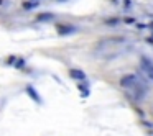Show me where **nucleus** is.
Instances as JSON below:
<instances>
[{
    "label": "nucleus",
    "mask_w": 153,
    "mask_h": 136,
    "mask_svg": "<svg viewBox=\"0 0 153 136\" xmlns=\"http://www.w3.org/2000/svg\"><path fill=\"white\" fill-rule=\"evenodd\" d=\"M120 85L123 89H137L138 85H143V84L137 74H127V76H123L120 79Z\"/></svg>",
    "instance_id": "1"
},
{
    "label": "nucleus",
    "mask_w": 153,
    "mask_h": 136,
    "mask_svg": "<svg viewBox=\"0 0 153 136\" xmlns=\"http://www.w3.org/2000/svg\"><path fill=\"white\" fill-rule=\"evenodd\" d=\"M69 77L71 79H76V80H86V74H84V71H81V69H71L69 71Z\"/></svg>",
    "instance_id": "2"
},
{
    "label": "nucleus",
    "mask_w": 153,
    "mask_h": 136,
    "mask_svg": "<svg viewBox=\"0 0 153 136\" xmlns=\"http://www.w3.org/2000/svg\"><path fill=\"white\" fill-rule=\"evenodd\" d=\"M58 33L59 35H63V36H66V35H71V33H74L76 31V28L74 26H68V25H58Z\"/></svg>",
    "instance_id": "3"
},
{
    "label": "nucleus",
    "mask_w": 153,
    "mask_h": 136,
    "mask_svg": "<svg viewBox=\"0 0 153 136\" xmlns=\"http://www.w3.org/2000/svg\"><path fill=\"white\" fill-rule=\"evenodd\" d=\"M27 93H28V95H30L36 103H41V102H43V100H41V97L38 95V92L35 90V87H33V85H27Z\"/></svg>",
    "instance_id": "4"
},
{
    "label": "nucleus",
    "mask_w": 153,
    "mask_h": 136,
    "mask_svg": "<svg viewBox=\"0 0 153 136\" xmlns=\"http://www.w3.org/2000/svg\"><path fill=\"white\" fill-rule=\"evenodd\" d=\"M54 15L53 13H40L36 17V21H53Z\"/></svg>",
    "instance_id": "5"
},
{
    "label": "nucleus",
    "mask_w": 153,
    "mask_h": 136,
    "mask_svg": "<svg viewBox=\"0 0 153 136\" xmlns=\"http://www.w3.org/2000/svg\"><path fill=\"white\" fill-rule=\"evenodd\" d=\"M119 23H120V20L117 17H112V18H107L105 20V25H109V26H117Z\"/></svg>",
    "instance_id": "6"
},
{
    "label": "nucleus",
    "mask_w": 153,
    "mask_h": 136,
    "mask_svg": "<svg viewBox=\"0 0 153 136\" xmlns=\"http://www.w3.org/2000/svg\"><path fill=\"white\" fill-rule=\"evenodd\" d=\"M36 7H38V2H31V0L23 4V8H25V10H33V8H36Z\"/></svg>",
    "instance_id": "7"
},
{
    "label": "nucleus",
    "mask_w": 153,
    "mask_h": 136,
    "mask_svg": "<svg viewBox=\"0 0 153 136\" xmlns=\"http://www.w3.org/2000/svg\"><path fill=\"white\" fill-rule=\"evenodd\" d=\"M77 89H79L81 92H82V97H87V95H89V89H87V84H79V85H77Z\"/></svg>",
    "instance_id": "8"
},
{
    "label": "nucleus",
    "mask_w": 153,
    "mask_h": 136,
    "mask_svg": "<svg viewBox=\"0 0 153 136\" xmlns=\"http://www.w3.org/2000/svg\"><path fill=\"white\" fill-rule=\"evenodd\" d=\"M150 66H153V62H152V61H150V59H146V57H142V67H143V69L146 71Z\"/></svg>",
    "instance_id": "9"
},
{
    "label": "nucleus",
    "mask_w": 153,
    "mask_h": 136,
    "mask_svg": "<svg viewBox=\"0 0 153 136\" xmlns=\"http://www.w3.org/2000/svg\"><path fill=\"white\" fill-rule=\"evenodd\" d=\"M123 23H125V25H133V23H135V18H132V17H125V18H123Z\"/></svg>",
    "instance_id": "10"
},
{
    "label": "nucleus",
    "mask_w": 153,
    "mask_h": 136,
    "mask_svg": "<svg viewBox=\"0 0 153 136\" xmlns=\"http://www.w3.org/2000/svg\"><path fill=\"white\" fill-rule=\"evenodd\" d=\"M146 74H148V77L153 80V66H150L148 69H146Z\"/></svg>",
    "instance_id": "11"
},
{
    "label": "nucleus",
    "mask_w": 153,
    "mask_h": 136,
    "mask_svg": "<svg viewBox=\"0 0 153 136\" xmlns=\"http://www.w3.org/2000/svg\"><path fill=\"white\" fill-rule=\"evenodd\" d=\"M15 66H17V67H23V66H25V59H18Z\"/></svg>",
    "instance_id": "12"
},
{
    "label": "nucleus",
    "mask_w": 153,
    "mask_h": 136,
    "mask_svg": "<svg viewBox=\"0 0 153 136\" xmlns=\"http://www.w3.org/2000/svg\"><path fill=\"white\" fill-rule=\"evenodd\" d=\"M2 2H4V0H0V5H2Z\"/></svg>",
    "instance_id": "13"
}]
</instances>
